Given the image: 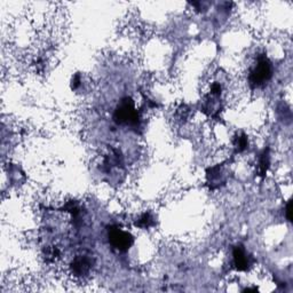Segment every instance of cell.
I'll return each mask as SVG.
<instances>
[{
  "label": "cell",
  "mask_w": 293,
  "mask_h": 293,
  "mask_svg": "<svg viewBox=\"0 0 293 293\" xmlns=\"http://www.w3.org/2000/svg\"><path fill=\"white\" fill-rule=\"evenodd\" d=\"M135 225L140 227V228H149L150 226L154 225V219H152L150 213H144L140 217V219Z\"/></svg>",
  "instance_id": "8992f818"
},
{
  "label": "cell",
  "mask_w": 293,
  "mask_h": 293,
  "mask_svg": "<svg viewBox=\"0 0 293 293\" xmlns=\"http://www.w3.org/2000/svg\"><path fill=\"white\" fill-rule=\"evenodd\" d=\"M290 206H291V203L288 202L287 205H286V218H287V220L288 221H291V216H290Z\"/></svg>",
  "instance_id": "9c48e42d"
},
{
  "label": "cell",
  "mask_w": 293,
  "mask_h": 293,
  "mask_svg": "<svg viewBox=\"0 0 293 293\" xmlns=\"http://www.w3.org/2000/svg\"><path fill=\"white\" fill-rule=\"evenodd\" d=\"M235 146H236L238 151H243L247 148V138L244 134L241 135V137L236 138V141H235Z\"/></svg>",
  "instance_id": "ba28073f"
},
{
  "label": "cell",
  "mask_w": 293,
  "mask_h": 293,
  "mask_svg": "<svg viewBox=\"0 0 293 293\" xmlns=\"http://www.w3.org/2000/svg\"><path fill=\"white\" fill-rule=\"evenodd\" d=\"M260 175H265L266 172L269 167V155H268V151L265 150V152L260 157Z\"/></svg>",
  "instance_id": "52a82bcc"
},
{
  "label": "cell",
  "mask_w": 293,
  "mask_h": 293,
  "mask_svg": "<svg viewBox=\"0 0 293 293\" xmlns=\"http://www.w3.org/2000/svg\"><path fill=\"white\" fill-rule=\"evenodd\" d=\"M108 237L110 244L121 252H125L134 243L133 236L130 233L124 232L118 227H111L109 229Z\"/></svg>",
  "instance_id": "3957f363"
},
{
  "label": "cell",
  "mask_w": 293,
  "mask_h": 293,
  "mask_svg": "<svg viewBox=\"0 0 293 293\" xmlns=\"http://www.w3.org/2000/svg\"><path fill=\"white\" fill-rule=\"evenodd\" d=\"M90 268H92V260L84 255L75 258L71 263V270L76 276H85L89 273Z\"/></svg>",
  "instance_id": "277c9868"
},
{
  "label": "cell",
  "mask_w": 293,
  "mask_h": 293,
  "mask_svg": "<svg viewBox=\"0 0 293 293\" xmlns=\"http://www.w3.org/2000/svg\"><path fill=\"white\" fill-rule=\"evenodd\" d=\"M235 267L238 270H246L250 267V257L246 254L245 250L242 246H236L233 252Z\"/></svg>",
  "instance_id": "5b68a950"
},
{
  "label": "cell",
  "mask_w": 293,
  "mask_h": 293,
  "mask_svg": "<svg viewBox=\"0 0 293 293\" xmlns=\"http://www.w3.org/2000/svg\"><path fill=\"white\" fill-rule=\"evenodd\" d=\"M273 76V65L266 55L258 57L257 64L254 65L250 72V84L252 87H261L270 80Z\"/></svg>",
  "instance_id": "6da1fadb"
},
{
  "label": "cell",
  "mask_w": 293,
  "mask_h": 293,
  "mask_svg": "<svg viewBox=\"0 0 293 293\" xmlns=\"http://www.w3.org/2000/svg\"><path fill=\"white\" fill-rule=\"evenodd\" d=\"M115 122L118 125H138L139 123V114L135 109L134 102L132 99L125 97L119 103L114 115Z\"/></svg>",
  "instance_id": "7a4b0ae2"
}]
</instances>
